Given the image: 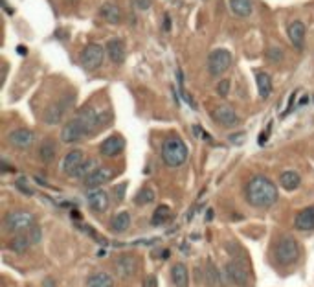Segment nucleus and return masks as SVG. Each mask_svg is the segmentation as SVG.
<instances>
[{"mask_svg": "<svg viewBox=\"0 0 314 287\" xmlns=\"http://www.w3.org/2000/svg\"><path fill=\"white\" fill-rule=\"evenodd\" d=\"M213 120L224 127H236L239 123V116L237 112L230 105H219L217 109L213 110Z\"/></svg>", "mask_w": 314, "mask_h": 287, "instance_id": "14", "label": "nucleus"}, {"mask_svg": "<svg viewBox=\"0 0 314 287\" xmlns=\"http://www.w3.org/2000/svg\"><path fill=\"white\" fill-rule=\"evenodd\" d=\"M43 287H55V282L52 280V278H46V280L43 282Z\"/></svg>", "mask_w": 314, "mask_h": 287, "instance_id": "43", "label": "nucleus"}, {"mask_svg": "<svg viewBox=\"0 0 314 287\" xmlns=\"http://www.w3.org/2000/svg\"><path fill=\"white\" fill-rule=\"evenodd\" d=\"M294 226L298 230H303V232L314 230V204L303 208L302 212H298L296 219H294Z\"/></svg>", "mask_w": 314, "mask_h": 287, "instance_id": "18", "label": "nucleus"}, {"mask_svg": "<svg viewBox=\"0 0 314 287\" xmlns=\"http://www.w3.org/2000/svg\"><path fill=\"white\" fill-rule=\"evenodd\" d=\"M7 140L17 149H30L33 146V142H35V135L30 129H15V131H11L7 135Z\"/></svg>", "mask_w": 314, "mask_h": 287, "instance_id": "11", "label": "nucleus"}, {"mask_svg": "<svg viewBox=\"0 0 314 287\" xmlns=\"http://www.w3.org/2000/svg\"><path fill=\"white\" fill-rule=\"evenodd\" d=\"M86 201H88V206L94 210V212H105L107 208H109V195H107V191H103V190H92L86 193Z\"/></svg>", "mask_w": 314, "mask_h": 287, "instance_id": "16", "label": "nucleus"}, {"mask_svg": "<svg viewBox=\"0 0 314 287\" xmlns=\"http://www.w3.org/2000/svg\"><path fill=\"white\" fill-rule=\"evenodd\" d=\"M125 149V140L120 135H112L99 144V153L103 157H118Z\"/></svg>", "mask_w": 314, "mask_h": 287, "instance_id": "13", "label": "nucleus"}, {"mask_svg": "<svg viewBox=\"0 0 314 287\" xmlns=\"http://www.w3.org/2000/svg\"><path fill=\"white\" fill-rule=\"evenodd\" d=\"M99 13H101V17L105 18L109 24H120L121 20H123V11H121L116 4H112V2L103 4V7L99 9Z\"/></svg>", "mask_w": 314, "mask_h": 287, "instance_id": "21", "label": "nucleus"}, {"mask_svg": "<svg viewBox=\"0 0 314 287\" xmlns=\"http://www.w3.org/2000/svg\"><path fill=\"white\" fill-rule=\"evenodd\" d=\"M30 238H28V234H17V236H13L9 241H7V249L13 252H17V254H24L28 249H30Z\"/></svg>", "mask_w": 314, "mask_h": 287, "instance_id": "24", "label": "nucleus"}, {"mask_svg": "<svg viewBox=\"0 0 314 287\" xmlns=\"http://www.w3.org/2000/svg\"><path fill=\"white\" fill-rule=\"evenodd\" d=\"M133 2L140 9H149V7H151V0H133Z\"/></svg>", "mask_w": 314, "mask_h": 287, "instance_id": "40", "label": "nucleus"}, {"mask_svg": "<svg viewBox=\"0 0 314 287\" xmlns=\"http://www.w3.org/2000/svg\"><path fill=\"white\" fill-rule=\"evenodd\" d=\"M206 280H208L210 286H215L217 282H221V275L217 273V269H215V265L212 262H208V265H206Z\"/></svg>", "mask_w": 314, "mask_h": 287, "instance_id": "33", "label": "nucleus"}, {"mask_svg": "<svg viewBox=\"0 0 314 287\" xmlns=\"http://www.w3.org/2000/svg\"><path fill=\"white\" fill-rule=\"evenodd\" d=\"M4 226L7 232L18 234V232H28L35 226V217L30 212L24 210H17V212H9L4 219Z\"/></svg>", "mask_w": 314, "mask_h": 287, "instance_id": "4", "label": "nucleus"}, {"mask_svg": "<svg viewBox=\"0 0 314 287\" xmlns=\"http://www.w3.org/2000/svg\"><path fill=\"white\" fill-rule=\"evenodd\" d=\"M86 287H114V280L107 273H96V275L88 276Z\"/></svg>", "mask_w": 314, "mask_h": 287, "instance_id": "27", "label": "nucleus"}, {"mask_svg": "<svg viewBox=\"0 0 314 287\" xmlns=\"http://www.w3.org/2000/svg\"><path fill=\"white\" fill-rule=\"evenodd\" d=\"M266 57H268L272 63H281L283 61L285 54H283V50L281 48H278V46H272V48H268V52H266Z\"/></svg>", "mask_w": 314, "mask_h": 287, "instance_id": "35", "label": "nucleus"}, {"mask_svg": "<svg viewBox=\"0 0 314 287\" xmlns=\"http://www.w3.org/2000/svg\"><path fill=\"white\" fill-rule=\"evenodd\" d=\"M55 142L54 140H44L43 144H41V147H39V157H41V160L43 162H46V164H50V162H54L55 160Z\"/></svg>", "mask_w": 314, "mask_h": 287, "instance_id": "29", "label": "nucleus"}, {"mask_svg": "<svg viewBox=\"0 0 314 287\" xmlns=\"http://www.w3.org/2000/svg\"><path fill=\"white\" fill-rule=\"evenodd\" d=\"M125 186H127V184H120V186H116L114 188V197L118 199V201H121L123 195H125Z\"/></svg>", "mask_w": 314, "mask_h": 287, "instance_id": "38", "label": "nucleus"}, {"mask_svg": "<svg viewBox=\"0 0 314 287\" xmlns=\"http://www.w3.org/2000/svg\"><path fill=\"white\" fill-rule=\"evenodd\" d=\"M244 197L248 204L254 208H270L278 202V188L270 179L265 175H255L244 188Z\"/></svg>", "mask_w": 314, "mask_h": 287, "instance_id": "1", "label": "nucleus"}, {"mask_svg": "<svg viewBox=\"0 0 314 287\" xmlns=\"http://www.w3.org/2000/svg\"><path fill=\"white\" fill-rule=\"evenodd\" d=\"M67 2H70V4H76V2H78V0H67Z\"/></svg>", "mask_w": 314, "mask_h": 287, "instance_id": "45", "label": "nucleus"}, {"mask_svg": "<svg viewBox=\"0 0 314 287\" xmlns=\"http://www.w3.org/2000/svg\"><path fill=\"white\" fill-rule=\"evenodd\" d=\"M65 110H67V101H55V103H52L48 109L44 110V122L48 125L59 123L63 114H65Z\"/></svg>", "mask_w": 314, "mask_h": 287, "instance_id": "20", "label": "nucleus"}, {"mask_svg": "<svg viewBox=\"0 0 314 287\" xmlns=\"http://www.w3.org/2000/svg\"><path fill=\"white\" fill-rule=\"evenodd\" d=\"M171 219V208L167 204H162V206H158L155 210V214H153V225H162V223H167Z\"/></svg>", "mask_w": 314, "mask_h": 287, "instance_id": "30", "label": "nucleus"}, {"mask_svg": "<svg viewBox=\"0 0 314 287\" xmlns=\"http://www.w3.org/2000/svg\"><path fill=\"white\" fill-rule=\"evenodd\" d=\"M28 238H30V241H31V245L33 243H39L41 241V238H43V230H41V226H33L31 230H28Z\"/></svg>", "mask_w": 314, "mask_h": 287, "instance_id": "36", "label": "nucleus"}, {"mask_svg": "<svg viewBox=\"0 0 314 287\" xmlns=\"http://www.w3.org/2000/svg\"><path fill=\"white\" fill-rule=\"evenodd\" d=\"M112 177H114V170H112V168H107V166L96 168V170L85 179V186L88 190H97V188H101L103 184L112 181Z\"/></svg>", "mask_w": 314, "mask_h": 287, "instance_id": "10", "label": "nucleus"}, {"mask_svg": "<svg viewBox=\"0 0 314 287\" xmlns=\"http://www.w3.org/2000/svg\"><path fill=\"white\" fill-rule=\"evenodd\" d=\"M85 129L83 125L79 123L78 118H74L70 120L68 123H65V127L61 131V140L65 142V144H74V142H79L83 136H85Z\"/></svg>", "mask_w": 314, "mask_h": 287, "instance_id": "12", "label": "nucleus"}, {"mask_svg": "<svg viewBox=\"0 0 314 287\" xmlns=\"http://www.w3.org/2000/svg\"><path fill=\"white\" fill-rule=\"evenodd\" d=\"M155 191H153L151 188H142L138 191V195L134 197V201H136V204H140V206H142V204H151L153 201H155Z\"/></svg>", "mask_w": 314, "mask_h": 287, "instance_id": "32", "label": "nucleus"}, {"mask_svg": "<svg viewBox=\"0 0 314 287\" xmlns=\"http://www.w3.org/2000/svg\"><path fill=\"white\" fill-rule=\"evenodd\" d=\"M129 226H131V214L129 212H120L110 221V228L114 232H125Z\"/></svg>", "mask_w": 314, "mask_h": 287, "instance_id": "28", "label": "nucleus"}, {"mask_svg": "<svg viewBox=\"0 0 314 287\" xmlns=\"http://www.w3.org/2000/svg\"><path fill=\"white\" fill-rule=\"evenodd\" d=\"M105 52L103 46L99 44H86L83 52H81V65L85 70H96L103 65V59H105Z\"/></svg>", "mask_w": 314, "mask_h": 287, "instance_id": "7", "label": "nucleus"}, {"mask_svg": "<svg viewBox=\"0 0 314 287\" xmlns=\"http://www.w3.org/2000/svg\"><path fill=\"white\" fill-rule=\"evenodd\" d=\"M105 50H107V54H109L110 61L114 63V65H121V63L125 61V57H127L125 43H123L121 39H118V37L110 39L109 43H107V46H105Z\"/></svg>", "mask_w": 314, "mask_h": 287, "instance_id": "15", "label": "nucleus"}, {"mask_svg": "<svg viewBox=\"0 0 314 287\" xmlns=\"http://www.w3.org/2000/svg\"><path fill=\"white\" fill-rule=\"evenodd\" d=\"M18 54H22V55L26 54V48H24V46H18Z\"/></svg>", "mask_w": 314, "mask_h": 287, "instance_id": "44", "label": "nucleus"}, {"mask_svg": "<svg viewBox=\"0 0 314 287\" xmlns=\"http://www.w3.org/2000/svg\"><path fill=\"white\" fill-rule=\"evenodd\" d=\"M289 39L292 46L296 50H303L305 46V24H303L302 20H294V22H290L289 26Z\"/></svg>", "mask_w": 314, "mask_h": 287, "instance_id": "17", "label": "nucleus"}, {"mask_svg": "<svg viewBox=\"0 0 314 287\" xmlns=\"http://www.w3.org/2000/svg\"><path fill=\"white\" fill-rule=\"evenodd\" d=\"M169 30H171V17L165 15V17H163V31H169Z\"/></svg>", "mask_w": 314, "mask_h": 287, "instance_id": "41", "label": "nucleus"}, {"mask_svg": "<svg viewBox=\"0 0 314 287\" xmlns=\"http://www.w3.org/2000/svg\"><path fill=\"white\" fill-rule=\"evenodd\" d=\"M230 9L237 17H250L254 11V0H230Z\"/></svg>", "mask_w": 314, "mask_h": 287, "instance_id": "25", "label": "nucleus"}, {"mask_svg": "<svg viewBox=\"0 0 314 287\" xmlns=\"http://www.w3.org/2000/svg\"><path fill=\"white\" fill-rule=\"evenodd\" d=\"M114 271L121 280H129V278L136 275V271H138V260H136V256H133V254H121V256L116 258Z\"/></svg>", "mask_w": 314, "mask_h": 287, "instance_id": "9", "label": "nucleus"}, {"mask_svg": "<svg viewBox=\"0 0 314 287\" xmlns=\"http://www.w3.org/2000/svg\"><path fill=\"white\" fill-rule=\"evenodd\" d=\"M255 81H257V92L263 99H266L272 94V80L266 72L255 74Z\"/></svg>", "mask_w": 314, "mask_h": 287, "instance_id": "26", "label": "nucleus"}, {"mask_svg": "<svg viewBox=\"0 0 314 287\" xmlns=\"http://www.w3.org/2000/svg\"><path fill=\"white\" fill-rule=\"evenodd\" d=\"M279 184H281V188L287 190V191H294V190L300 188V184H302V177H300V173L298 171H283L281 175H279Z\"/></svg>", "mask_w": 314, "mask_h": 287, "instance_id": "23", "label": "nucleus"}, {"mask_svg": "<svg viewBox=\"0 0 314 287\" xmlns=\"http://www.w3.org/2000/svg\"><path fill=\"white\" fill-rule=\"evenodd\" d=\"M232 61H234V57L230 54L228 50L224 48H219V50H213L210 57H208V72L212 74L213 78H219V76H223L230 67H232Z\"/></svg>", "mask_w": 314, "mask_h": 287, "instance_id": "5", "label": "nucleus"}, {"mask_svg": "<svg viewBox=\"0 0 314 287\" xmlns=\"http://www.w3.org/2000/svg\"><path fill=\"white\" fill-rule=\"evenodd\" d=\"M96 170V160H92V159H88V160H85L83 164L79 166L78 170L74 171L72 173V177H76V179H86L88 175H90L92 171Z\"/></svg>", "mask_w": 314, "mask_h": 287, "instance_id": "31", "label": "nucleus"}, {"mask_svg": "<svg viewBox=\"0 0 314 287\" xmlns=\"http://www.w3.org/2000/svg\"><path fill=\"white\" fill-rule=\"evenodd\" d=\"M171 282L176 287H187L189 286V273L184 263H175L171 267Z\"/></svg>", "mask_w": 314, "mask_h": 287, "instance_id": "22", "label": "nucleus"}, {"mask_svg": "<svg viewBox=\"0 0 314 287\" xmlns=\"http://www.w3.org/2000/svg\"><path fill=\"white\" fill-rule=\"evenodd\" d=\"M224 273H226V278L237 287H246L250 284V271H248L244 262L232 260L230 263H226Z\"/></svg>", "mask_w": 314, "mask_h": 287, "instance_id": "6", "label": "nucleus"}, {"mask_svg": "<svg viewBox=\"0 0 314 287\" xmlns=\"http://www.w3.org/2000/svg\"><path fill=\"white\" fill-rule=\"evenodd\" d=\"M217 94L219 96H223V98H226L230 94V80H221L217 83Z\"/></svg>", "mask_w": 314, "mask_h": 287, "instance_id": "37", "label": "nucleus"}, {"mask_svg": "<svg viewBox=\"0 0 314 287\" xmlns=\"http://www.w3.org/2000/svg\"><path fill=\"white\" fill-rule=\"evenodd\" d=\"M274 256H276L278 263H281V265H294V263L300 260V256H302V247H300L296 238L283 236V238L276 243Z\"/></svg>", "mask_w": 314, "mask_h": 287, "instance_id": "3", "label": "nucleus"}, {"mask_svg": "<svg viewBox=\"0 0 314 287\" xmlns=\"http://www.w3.org/2000/svg\"><path fill=\"white\" fill-rule=\"evenodd\" d=\"M242 138H244V135H230V142H236V144H241Z\"/></svg>", "mask_w": 314, "mask_h": 287, "instance_id": "42", "label": "nucleus"}, {"mask_svg": "<svg viewBox=\"0 0 314 287\" xmlns=\"http://www.w3.org/2000/svg\"><path fill=\"white\" fill-rule=\"evenodd\" d=\"M187 146L178 136H169L162 144V160L169 168H180L187 160Z\"/></svg>", "mask_w": 314, "mask_h": 287, "instance_id": "2", "label": "nucleus"}, {"mask_svg": "<svg viewBox=\"0 0 314 287\" xmlns=\"http://www.w3.org/2000/svg\"><path fill=\"white\" fill-rule=\"evenodd\" d=\"M85 160L86 159L81 149H72V151L67 153V157H65V160H63V171L68 173V175H72L74 171L78 170Z\"/></svg>", "mask_w": 314, "mask_h": 287, "instance_id": "19", "label": "nucleus"}, {"mask_svg": "<svg viewBox=\"0 0 314 287\" xmlns=\"http://www.w3.org/2000/svg\"><path fill=\"white\" fill-rule=\"evenodd\" d=\"M15 188H18L24 195H33L35 193V190L31 188L30 183H28V179L26 177H18L17 181H15Z\"/></svg>", "mask_w": 314, "mask_h": 287, "instance_id": "34", "label": "nucleus"}, {"mask_svg": "<svg viewBox=\"0 0 314 287\" xmlns=\"http://www.w3.org/2000/svg\"><path fill=\"white\" fill-rule=\"evenodd\" d=\"M76 118H78L79 123L83 125V129H85L86 135L96 133L97 127L105 125V122H103V114L96 112V109H94V107H83V109L79 110V114Z\"/></svg>", "mask_w": 314, "mask_h": 287, "instance_id": "8", "label": "nucleus"}, {"mask_svg": "<svg viewBox=\"0 0 314 287\" xmlns=\"http://www.w3.org/2000/svg\"><path fill=\"white\" fill-rule=\"evenodd\" d=\"M144 287H158V280L155 275H149L147 278L144 280Z\"/></svg>", "mask_w": 314, "mask_h": 287, "instance_id": "39", "label": "nucleus"}]
</instances>
